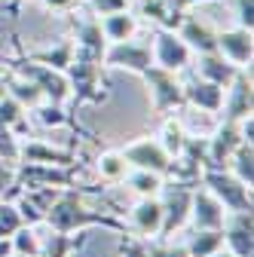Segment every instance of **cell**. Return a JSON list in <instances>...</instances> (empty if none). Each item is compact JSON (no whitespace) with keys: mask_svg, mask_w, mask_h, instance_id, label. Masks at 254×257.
<instances>
[{"mask_svg":"<svg viewBox=\"0 0 254 257\" xmlns=\"http://www.w3.org/2000/svg\"><path fill=\"white\" fill-rule=\"evenodd\" d=\"M43 223L49 230H55V233H86L89 227H104V230L125 233V220H119L116 214L86 208L83 205V190H77V187L61 190L52 199Z\"/></svg>","mask_w":254,"mask_h":257,"instance_id":"6da1fadb","label":"cell"},{"mask_svg":"<svg viewBox=\"0 0 254 257\" xmlns=\"http://www.w3.org/2000/svg\"><path fill=\"white\" fill-rule=\"evenodd\" d=\"M71 83V101L74 104H104L107 101V80H104V64L92 61L83 55H74V61L65 71Z\"/></svg>","mask_w":254,"mask_h":257,"instance_id":"7a4b0ae2","label":"cell"},{"mask_svg":"<svg viewBox=\"0 0 254 257\" xmlns=\"http://www.w3.org/2000/svg\"><path fill=\"white\" fill-rule=\"evenodd\" d=\"M10 64V71L31 80L40 92H43V98L46 101H58V104H65L71 101V83L65 77V71H55V68H46V64H37V61H28L19 49H16V58H7Z\"/></svg>","mask_w":254,"mask_h":257,"instance_id":"3957f363","label":"cell"},{"mask_svg":"<svg viewBox=\"0 0 254 257\" xmlns=\"http://www.w3.org/2000/svg\"><path fill=\"white\" fill-rule=\"evenodd\" d=\"M199 184H202L227 211H248V208H251V187L242 184L230 169L202 166V169H199Z\"/></svg>","mask_w":254,"mask_h":257,"instance_id":"277c9868","label":"cell"},{"mask_svg":"<svg viewBox=\"0 0 254 257\" xmlns=\"http://www.w3.org/2000/svg\"><path fill=\"white\" fill-rule=\"evenodd\" d=\"M199 181H175V184H163V190L156 193L163 202V227L156 239H172L184 223L190 220V199H193V187Z\"/></svg>","mask_w":254,"mask_h":257,"instance_id":"5b68a950","label":"cell"},{"mask_svg":"<svg viewBox=\"0 0 254 257\" xmlns=\"http://www.w3.org/2000/svg\"><path fill=\"white\" fill-rule=\"evenodd\" d=\"M147 89H150V98H153V113L156 116H166L169 110H178L184 107V86L178 80V74L166 71V68H156V64H150V68L141 74Z\"/></svg>","mask_w":254,"mask_h":257,"instance_id":"8992f818","label":"cell"},{"mask_svg":"<svg viewBox=\"0 0 254 257\" xmlns=\"http://www.w3.org/2000/svg\"><path fill=\"white\" fill-rule=\"evenodd\" d=\"M119 153H122L129 169H144V172H156L163 178H175V159L153 138H138L132 144H125Z\"/></svg>","mask_w":254,"mask_h":257,"instance_id":"52a82bcc","label":"cell"},{"mask_svg":"<svg viewBox=\"0 0 254 257\" xmlns=\"http://www.w3.org/2000/svg\"><path fill=\"white\" fill-rule=\"evenodd\" d=\"M150 52H153V64H156V68H166L172 74L187 71L190 58H193V52L187 49V43L178 37V31H169V28H156L153 31Z\"/></svg>","mask_w":254,"mask_h":257,"instance_id":"ba28073f","label":"cell"},{"mask_svg":"<svg viewBox=\"0 0 254 257\" xmlns=\"http://www.w3.org/2000/svg\"><path fill=\"white\" fill-rule=\"evenodd\" d=\"M68 16H71V25H74V37H71L74 40V55L101 61L104 58V49H107V40H104V31H101L98 16H80L77 10L68 13Z\"/></svg>","mask_w":254,"mask_h":257,"instance_id":"9c48e42d","label":"cell"},{"mask_svg":"<svg viewBox=\"0 0 254 257\" xmlns=\"http://www.w3.org/2000/svg\"><path fill=\"white\" fill-rule=\"evenodd\" d=\"M101 61H104V68H122V71H132V74H144L153 64V52L147 43L122 40V43H107Z\"/></svg>","mask_w":254,"mask_h":257,"instance_id":"30bf717a","label":"cell"},{"mask_svg":"<svg viewBox=\"0 0 254 257\" xmlns=\"http://www.w3.org/2000/svg\"><path fill=\"white\" fill-rule=\"evenodd\" d=\"M224 245L233 257H254V217L248 211H227Z\"/></svg>","mask_w":254,"mask_h":257,"instance_id":"8fae6325","label":"cell"},{"mask_svg":"<svg viewBox=\"0 0 254 257\" xmlns=\"http://www.w3.org/2000/svg\"><path fill=\"white\" fill-rule=\"evenodd\" d=\"M242 141H245V138H242L239 122H236V119H220V125L205 138V156H208V163H205V166L227 169L230 153H233Z\"/></svg>","mask_w":254,"mask_h":257,"instance_id":"7c38bea8","label":"cell"},{"mask_svg":"<svg viewBox=\"0 0 254 257\" xmlns=\"http://www.w3.org/2000/svg\"><path fill=\"white\" fill-rule=\"evenodd\" d=\"M248 113H254V101H251V74H248V68H239V74L233 77V83L224 89L220 116L239 122V119H245Z\"/></svg>","mask_w":254,"mask_h":257,"instance_id":"4fadbf2b","label":"cell"},{"mask_svg":"<svg viewBox=\"0 0 254 257\" xmlns=\"http://www.w3.org/2000/svg\"><path fill=\"white\" fill-rule=\"evenodd\" d=\"M190 217H193L196 230H220L224 220H227V208L220 205L202 184H196L193 187V199H190Z\"/></svg>","mask_w":254,"mask_h":257,"instance_id":"5bb4252c","label":"cell"},{"mask_svg":"<svg viewBox=\"0 0 254 257\" xmlns=\"http://www.w3.org/2000/svg\"><path fill=\"white\" fill-rule=\"evenodd\" d=\"M160 227H163V202L160 196H141L135 202V208L129 211V233L141 236V239H156L160 236Z\"/></svg>","mask_w":254,"mask_h":257,"instance_id":"9a60e30c","label":"cell"},{"mask_svg":"<svg viewBox=\"0 0 254 257\" xmlns=\"http://www.w3.org/2000/svg\"><path fill=\"white\" fill-rule=\"evenodd\" d=\"M175 31H178V37L187 43V49L193 52V55H202V52H217V31H214L211 25H205L199 16L184 13L181 25H178Z\"/></svg>","mask_w":254,"mask_h":257,"instance_id":"2e32d148","label":"cell"},{"mask_svg":"<svg viewBox=\"0 0 254 257\" xmlns=\"http://www.w3.org/2000/svg\"><path fill=\"white\" fill-rule=\"evenodd\" d=\"M217 52L227 61H233L236 68H251V55H254V37L245 28H230V31H217Z\"/></svg>","mask_w":254,"mask_h":257,"instance_id":"e0dca14e","label":"cell"},{"mask_svg":"<svg viewBox=\"0 0 254 257\" xmlns=\"http://www.w3.org/2000/svg\"><path fill=\"white\" fill-rule=\"evenodd\" d=\"M184 86V101L193 104L205 113H220V104H224V86H217L211 80H202L199 74H190Z\"/></svg>","mask_w":254,"mask_h":257,"instance_id":"ac0fdd59","label":"cell"},{"mask_svg":"<svg viewBox=\"0 0 254 257\" xmlns=\"http://www.w3.org/2000/svg\"><path fill=\"white\" fill-rule=\"evenodd\" d=\"M19 163H40V166H71V163H80L74 150H61V147H52V144H43L37 138H28L22 141V150H19Z\"/></svg>","mask_w":254,"mask_h":257,"instance_id":"d6986e66","label":"cell"},{"mask_svg":"<svg viewBox=\"0 0 254 257\" xmlns=\"http://www.w3.org/2000/svg\"><path fill=\"white\" fill-rule=\"evenodd\" d=\"M193 74H199L202 80H211V83L227 89L233 83V77L239 74V68L233 61H227L220 52H202V55H196V71Z\"/></svg>","mask_w":254,"mask_h":257,"instance_id":"ffe728a7","label":"cell"},{"mask_svg":"<svg viewBox=\"0 0 254 257\" xmlns=\"http://www.w3.org/2000/svg\"><path fill=\"white\" fill-rule=\"evenodd\" d=\"M16 49L28 58V61H37V64H46V68H55V71H68V64L74 61V40L71 37H65L61 43H55V46H49V49H22L19 43H16Z\"/></svg>","mask_w":254,"mask_h":257,"instance_id":"44dd1931","label":"cell"},{"mask_svg":"<svg viewBox=\"0 0 254 257\" xmlns=\"http://www.w3.org/2000/svg\"><path fill=\"white\" fill-rule=\"evenodd\" d=\"M101 31H104V40L107 43H122V40H132L135 31H138V16L129 10H119L110 16H101Z\"/></svg>","mask_w":254,"mask_h":257,"instance_id":"7402d4cb","label":"cell"},{"mask_svg":"<svg viewBox=\"0 0 254 257\" xmlns=\"http://www.w3.org/2000/svg\"><path fill=\"white\" fill-rule=\"evenodd\" d=\"M0 128H10L13 135H19V138H31V122H28V110L16 101V98H10V95H4L0 98Z\"/></svg>","mask_w":254,"mask_h":257,"instance_id":"603a6c76","label":"cell"},{"mask_svg":"<svg viewBox=\"0 0 254 257\" xmlns=\"http://www.w3.org/2000/svg\"><path fill=\"white\" fill-rule=\"evenodd\" d=\"M31 113H34V119L40 125H49V128H77V132H80L74 113H68V107L58 104V101H40L37 107H31Z\"/></svg>","mask_w":254,"mask_h":257,"instance_id":"cb8c5ba5","label":"cell"},{"mask_svg":"<svg viewBox=\"0 0 254 257\" xmlns=\"http://www.w3.org/2000/svg\"><path fill=\"white\" fill-rule=\"evenodd\" d=\"M135 4H138V16H144V19L153 22L156 28H169V31H175V28L181 25V19H184V13L166 7L163 0H135Z\"/></svg>","mask_w":254,"mask_h":257,"instance_id":"d4e9b609","label":"cell"},{"mask_svg":"<svg viewBox=\"0 0 254 257\" xmlns=\"http://www.w3.org/2000/svg\"><path fill=\"white\" fill-rule=\"evenodd\" d=\"M4 83H7V95H10V98H16L25 110H31V107H37L40 101H46L43 92H40L34 83L25 80V77H19V74H13V71L4 77Z\"/></svg>","mask_w":254,"mask_h":257,"instance_id":"484cf974","label":"cell"},{"mask_svg":"<svg viewBox=\"0 0 254 257\" xmlns=\"http://www.w3.org/2000/svg\"><path fill=\"white\" fill-rule=\"evenodd\" d=\"M83 242H86L83 233L74 236V233H55V230H52V236H49L46 242H40L37 257H71L74 251L83 248Z\"/></svg>","mask_w":254,"mask_h":257,"instance_id":"4316f807","label":"cell"},{"mask_svg":"<svg viewBox=\"0 0 254 257\" xmlns=\"http://www.w3.org/2000/svg\"><path fill=\"white\" fill-rule=\"evenodd\" d=\"M184 248L190 257H208V254L220 251L224 248V227L220 230H193V236L184 242Z\"/></svg>","mask_w":254,"mask_h":257,"instance_id":"83f0119b","label":"cell"},{"mask_svg":"<svg viewBox=\"0 0 254 257\" xmlns=\"http://www.w3.org/2000/svg\"><path fill=\"white\" fill-rule=\"evenodd\" d=\"M227 169L242 181V184H254V144H248V141H242L233 153H230V159H227Z\"/></svg>","mask_w":254,"mask_h":257,"instance_id":"f1b7e54d","label":"cell"},{"mask_svg":"<svg viewBox=\"0 0 254 257\" xmlns=\"http://www.w3.org/2000/svg\"><path fill=\"white\" fill-rule=\"evenodd\" d=\"M125 184H129V190H135L138 196H156V193L163 190L166 178H163V175H156V172L132 169V172H125Z\"/></svg>","mask_w":254,"mask_h":257,"instance_id":"f546056e","label":"cell"},{"mask_svg":"<svg viewBox=\"0 0 254 257\" xmlns=\"http://www.w3.org/2000/svg\"><path fill=\"white\" fill-rule=\"evenodd\" d=\"M95 172H98V178H101V181L116 184V181H122V178H125L129 166H125V159H122V153H119V150H104V153L98 156V163H95Z\"/></svg>","mask_w":254,"mask_h":257,"instance_id":"4dcf8cb0","label":"cell"},{"mask_svg":"<svg viewBox=\"0 0 254 257\" xmlns=\"http://www.w3.org/2000/svg\"><path fill=\"white\" fill-rule=\"evenodd\" d=\"M184 141H187L184 122H181V119H175V116H166V119H163V132H160V147H163L172 159H178V153H181Z\"/></svg>","mask_w":254,"mask_h":257,"instance_id":"1f68e13d","label":"cell"},{"mask_svg":"<svg viewBox=\"0 0 254 257\" xmlns=\"http://www.w3.org/2000/svg\"><path fill=\"white\" fill-rule=\"evenodd\" d=\"M10 242H13V254H22V257H37V251H40V239H37L34 227H19Z\"/></svg>","mask_w":254,"mask_h":257,"instance_id":"d6a6232c","label":"cell"},{"mask_svg":"<svg viewBox=\"0 0 254 257\" xmlns=\"http://www.w3.org/2000/svg\"><path fill=\"white\" fill-rule=\"evenodd\" d=\"M25 227L22 223V214L16 208L13 199H0V239H13V233Z\"/></svg>","mask_w":254,"mask_h":257,"instance_id":"836d02e7","label":"cell"},{"mask_svg":"<svg viewBox=\"0 0 254 257\" xmlns=\"http://www.w3.org/2000/svg\"><path fill=\"white\" fill-rule=\"evenodd\" d=\"M116 251H119V257H150V251H147V239H141V236H135V233H129V230L122 233Z\"/></svg>","mask_w":254,"mask_h":257,"instance_id":"e575fe53","label":"cell"},{"mask_svg":"<svg viewBox=\"0 0 254 257\" xmlns=\"http://www.w3.org/2000/svg\"><path fill=\"white\" fill-rule=\"evenodd\" d=\"M19 150H22V138L13 135L10 128H0V159L19 166Z\"/></svg>","mask_w":254,"mask_h":257,"instance_id":"d590c367","label":"cell"},{"mask_svg":"<svg viewBox=\"0 0 254 257\" xmlns=\"http://www.w3.org/2000/svg\"><path fill=\"white\" fill-rule=\"evenodd\" d=\"M147 251H150V257H190L184 245H172L169 239H156V242H147Z\"/></svg>","mask_w":254,"mask_h":257,"instance_id":"8d00e7d4","label":"cell"},{"mask_svg":"<svg viewBox=\"0 0 254 257\" xmlns=\"http://www.w3.org/2000/svg\"><path fill=\"white\" fill-rule=\"evenodd\" d=\"M86 7L92 16H110V13H119V10H129L132 4L129 0H86Z\"/></svg>","mask_w":254,"mask_h":257,"instance_id":"74e56055","label":"cell"},{"mask_svg":"<svg viewBox=\"0 0 254 257\" xmlns=\"http://www.w3.org/2000/svg\"><path fill=\"white\" fill-rule=\"evenodd\" d=\"M233 4H236V22H239V28L251 31L254 28V0H233Z\"/></svg>","mask_w":254,"mask_h":257,"instance_id":"f35d334b","label":"cell"},{"mask_svg":"<svg viewBox=\"0 0 254 257\" xmlns=\"http://www.w3.org/2000/svg\"><path fill=\"white\" fill-rule=\"evenodd\" d=\"M13 184H16V166L0 159V199H7V196H10Z\"/></svg>","mask_w":254,"mask_h":257,"instance_id":"ab89813d","label":"cell"},{"mask_svg":"<svg viewBox=\"0 0 254 257\" xmlns=\"http://www.w3.org/2000/svg\"><path fill=\"white\" fill-rule=\"evenodd\" d=\"M80 4L83 0H43V7L49 10V13H74V10H80Z\"/></svg>","mask_w":254,"mask_h":257,"instance_id":"60d3db41","label":"cell"},{"mask_svg":"<svg viewBox=\"0 0 254 257\" xmlns=\"http://www.w3.org/2000/svg\"><path fill=\"white\" fill-rule=\"evenodd\" d=\"M22 4H25V0H13V4H10V13H13V16H16V13H19V7H22Z\"/></svg>","mask_w":254,"mask_h":257,"instance_id":"b9f144b4","label":"cell"},{"mask_svg":"<svg viewBox=\"0 0 254 257\" xmlns=\"http://www.w3.org/2000/svg\"><path fill=\"white\" fill-rule=\"evenodd\" d=\"M208 257H233L230 251H224V248H220V251H214V254H208Z\"/></svg>","mask_w":254,"mask_h":257,"instance_id":"7bdbcfd3","label":"cell"},{"mask_svg":"<svg viewBox=\"0 0 254 257\" xmlns=\"http://www.w3.org/2000/svg\"><path fill=\"white\" fill-rule=\"evenodd\" d=\"M7 95V83H4V77H0V98Z\"/></svg>","mask_w":254,"mask_h":257,"instance_id":"ee69618b","label":"cell"},{"mask_svg":"<svg viewBox=\"0 0 254 257\" xmlns=\"http://www.w3.org/2000/svg\"><path fill=\"white\" fill-rule=\"evenodd\" d=\"M129 4H135V0H129Z\"/></svg>","mask_w":254,"mask_h":257,"instance_id":"f6af8a7d","label":"cell"}]
</instances>
